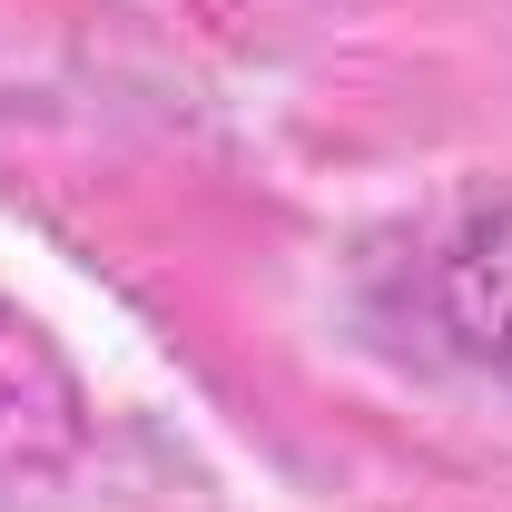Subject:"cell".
Segmentation results:
<instances>
[{
  "mask_svg": "<svg viewBox=\"0 0 512 512\" xmlns=\"http://www.w3.org/2000/svg\"><path fill=\"white\" fill-rule=\"evenodd\" d=\"M79 444V384L50 355V335L30 316L0 306V463H30V453H69Z\"/></svg>",
  "mask_w": 512,
  "mask_h": 512,
  "instance_id": "7a4b0ae2",
  "label": "cell"
},
{
  "mask_svg": "<svg viewBox=\"0 0 512 512\" xmlns=\"http://www.w3.org/2000/svg\"><path fill=\"white\" fill-rule=\"evenodd\" d=\"M434 306H444V325H453L463 355H483V365L512 375V207L473 217V227L444 247V266H434Z\"/></svg>",
  "mask_w": 512,
  "mask_h": 512,
  "instance_id": "6da1fadb",
  "label": "cell"
}]
</instances>
